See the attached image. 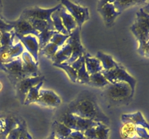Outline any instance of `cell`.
Segmentation results:
<instances>
[{"instance_id":"cell-1","label":"cell","mask_w":149,"mask_h":139,"mask_svg":"<svg viewBox=\"0 0 149 139\" xmlns=\"http://www.w3.org/2000/svg\"><path fill=\"white\" fill-rule=\"evenodd\" d=\"M66 112L103 123L108 127L110 125V119L100 108L95 96L88 91L81 92L75 100L70 103Z\"/></svg>"},{"instance_id":"cell-2","label":"cell","mask_w":149,"mask_h":139,"mask_svg":"<svg viewBox=\"0 0 149 139\" xmlns=\"http://www.w3.org/2000/svg\"><path fill=\"white\" fill-rule=\"evenodd\" d=\"M130 30L138 41V52L140 53L149 41V15L142 8L136 12V17L131 25Z\"/></svg>"},{"instance_id":"cell-3","label":"cell","mask_w":149,"mask_h":139,"mask_svg":"<svg viewBox=\"0 0 149 139\" xmlns=\"http://www.w3.org/2000/svg\"><path fill=\"white\" fill-rule=\"evenodd\" d=\"M134 94L128 83L124 82L109 84L105 90V96L111 103L119 104L127 101Z\"/></svg>"},{"instance_id":"cell-4","label":"cell","mask_w":149,"mask_h":139,"mask_svg":"<svg viewBox=\"0 0 149 139\" xmlns=\"http://www.w3.org/2000/svg\"><path fill=\"white\" fill-rule=\"evenodd\" d=\"M101 72L111 84L121 82L127 83L130 86L132 93L133 94L135 93V85L137 83L136 79L132 77L121 64H119L116 67L113 68L111 70H103Z\"/></svg>"},{"instance_id":"cell-5","label":"cell","mask_w":149,"mask_h":139,"mask_svg":"<svg viewBox=\"0 0 149 139\" xmlns=\"http://www.w3.org/2000/svg\"><path fill=\"white\" fill-rule=\"evenodd\" d=\"M61 7H62V4L61 3L57 6H55V7L49 9H43L40 8V7H37V6H34L33 7H29V8L25 9L22 12L20 17H23L25 19L35 18L39 19V20H45V21L47 22L51 28L53 30H55L51 16H52V13L59 10Z\"/></svg>"},{"instance_id":"cell-6","label":"cell","mask_w":149,"mask_h":139,"mask_svg":"<svg viewBox=\"0 0 149 139\" xmlns=\"http://www.w3.org/2000/svg\"><path fill=\"white\" fill-rule=\"evenodd\" d=\"M61 4L67 10L68 13L74 18L78 28H81L86 21L90 18V11L87 7L76 4L69 0H62Z\"/></svg>"},{"instance_id":"cell-7","label":"cell","mask_w":149,"mask_h":139,"mask_svg":"<svg viewBox=\"0 0 149 139\" xmlns=\"http://www.w3.org/2000/svg\"><path fill=\"white\" fill-rule=\"evenodd\" d=\"M80 30L81 29L77 27L69 34V38L67 40L66 43L71 46L72 49V54L71 58L66 62L67 64L71 65L74 61L77 60L80 56H83L87 53L85 49L81 44L80 39Z\"/></svg>"},{"instance_id":"cell-8","label":"cell","mask_w":149,"mask_h":139,"mask_svg":"<svg viewBox=\"0 0 149 139\" xmlns=\"http://www.w3.org/2000/svg\"><path fill=\"white\" fill-rule=\"evenodd\" d=\"M45 81V77L43 75H39V76L32 77V78H23L20 82L17 83L15 88L17 96L20 104H24L28 92L32 87L35 86L40 83L44 82Z\"/></svg>"},{"instance_id":"cell-9","label":"cell","mask_w":149,"mask_h":139,"mask_svg":"<svg viewBox=\"0 0 149 139\" xmlns=\"http://www.w3.org/2000/svg\"><path fill=\"white\" fill-rule=\"evenodd\" d=\"M97 10L104 21L107 27H111L116 17L121 14L118 12L113 4V1H98Z\"/></svg>"},{"instance_id":"cell-10","label":"cell","mask_w":149,"mask_h":139,"mask_svg":"<svg viewBox=\"0 0 149 139\" xmlns=\"http://www.w3.org/2000/svg\"><path fill=\"white\" fill-rule=\"evenodd\" d=\"M4 72L7 74L12 84L15 86L16 84L24 78L23 73V62L21 56L14 59L9 63L3 65Z\"/></svg>"},{"instance_id":"cell-11","label":"cell","mask_w":149,"mask_h":139,"mask_svg":"<svg viewBox=\"0 0 149 139\" xmlns=\"http://www.w3.org/2000/svg\"><path fill=\"white\" fill-rule=\"evenodd\" d=\"M15 33V32H14ZM19 41L23 44L24 48H26L27 52L31 55L34 61L37 65H39V45L38 39L36 36L33 35L22 36L15 33Z\"/></svg>"},{"instance_id":"cell-12","label":"cell","mask_w":149,"mask_h":139,"mask_svg":"<svg viewBox=\"0 0 149 139\" xmlns=\"http://www.w3.org/2000/svg\"><path fill=\"white\" fill-rule=\"evenodd\" d=\"M9 24L13 26V31L15 33L20 36H25L28 35H33L38 38L39 36V32L36 31L34 28L31 26L29 21L23 17H20L17 20L10 21L7 20Z\"/></svg>"},{"instance_id":"cell-13","label":"cell","mask_w":149,"mask_h":139,"mask_svg":"<svg viewBox=\"0 0 149 139\" xmlns=\"http://www.w3.org/2000/svg\"><path fill=\"white\" fill-rule=\"evenodd\" d=\"M23 62V73L24 78H32V77L39 76L40 72L38 66L31 55L28 52H24L21 55Z\"/></svg>"},{"instance_id":"cell-14","label":"cell","mask_w":149,"mask_h":139,"mask_svg":"<svg viewBox=\"0 0 149 139\" xmlns=\"http://www.w3.org/2000/svg\"><path fill=\"white\" fill-rule=\"evenodd\" d=\"M36 103L44 107H58L61 105V99L53 91L48 89H41L39 98Z\"/></svg>"},{"instance_id":"cell-15","label":"cell","mask_w":149,"mask_h":139,"mask_svg":"<svg viewBox=\"0 0 149 139\" xmlns=\"http://www.w3.org/2000/svg\"><path fill=\"white\" fill-rule=\"evenodd\" d=\"M21 120L13 116L0 117V137L2 139L7 138L10 132L20 125Z\"/></svg>"},{"instance_id":"cell-16","label":"cell","mask_w":149,"mask_h":139,"mask_svg":"<svg viewBox=\"0 0 149 139\" xmlns=\"http://www.w3.org/2000/svg\"><path fill=\"white\" fill-rule=\"evenodd\" d=\"M122 122H133L137 127H142L146 129L149 133V124L145 120V118L143 116L142 113L140 111H137L135 113H131V114H124L121 117Z\"/></svg>"},{"instance_id":"cell-17","label":"cell","mask_w":149,"mask_h":139,"mask_svg":"<svg viewBox=\"0 0 149 139\" xmlns=\"http://www.w3.org/2000/svg\"><path fill=\"white\" fill-rule=\"evenodd\" d=\"M58 12H59V15L61 17V20H62L63 26L66 29L68 33L70 34L73 30H75L78 27L77 22L75 21L74 17L67 12V10L63 6L58 10Z\"/></svg>"},{"instance_id":"cell-18","label":"cell","mask_w":149,"mask_h":139,"mask_svg":"<svg viewBox=\"0 0 149 139\" xmlns=\"http://www.w3.org/2000/svg\"><path fill=\"white\" fill-rule=\"evenodd\" d=\"M84 64L87 71L90 75L97 72H101L103 70L101 64L98 59L92 56L88 52L84 54Z\"/></svg>"},{"instance_id":"cell-19","label":"cell","mask_w":149,"mask_h":139,"mask_svg":"<svg viewBox=\"0 0 149 139\" xmlns=\"http://www.w3.org/2000/svg\"><path fill=\"white\" fill-rule=\"evenodd\" d=\"M72 54V49L68 44L65 43L64 46L60 48L55 56L52 57V61L53 64H61L66 62L71 58Z\"/></svg>"},{"instance_id":"cell-20","label":"cell","mask_w":149,"mask_h":139,"mask_svg":"<svg viewBox=\"0 0 149 139\" xmlns=\"http://www.w3.org/2000/svg\"><path fill=\"white\" fill-rule=\"evenodd\" d=\"M95 58H97L99 62H100L103 71L111 70L116 67L119 65L113 59L111 56L106 54L102 52H97L95 55Z\"/></svg>"},{"instance_id":"cell-21","label":"cell","mask_w":149,"mask_h":139,"mask_svg":"<svg viewBox=\"0 0 149 139\" xmlns=\"http://www.w3.org/2000/svg\"><path fill=\"white\" fill-rule=\"evenodd\" d=\"M148 1L143 0H113V4L119 13H122L124 10L131 7L138 5H145Z\"/></svg>"},{"instance_id":"cell-22","label":"cell","mask_w":149,"mask_h":139,"mask_svg":"<svg viewBox=\"0 0 149 139\" xmlns=\"http://www.w3.org/2000/svg\"><path fill=\"white\" fill-rule=\"evenodd\" d=\"M73 130L67 127L59 121H55L52 124V131L57 139H67Z\"/></svg>"},{"instance_id":"cell-23","label":"cell","mask_w":149,"mask_h":139,"mask_svg":"<svg viewBox=\"0 0 149 139\" xmlns=\"http://www.w3.org/2000/svg\"><path fill=\"white\" fill-rule=\"evenodd\" d=\"M120 133L122 137L125 139H132L138 137L136 125L132 122H123Z\"/></svg>"},{"instance_id":"cell-24","label":"cell","mask_w":149,"mask_h":139,"mask_svg":"<svg viewBox=\"0 0 149 139\" xmlns=\"http://www.w3.org/2000/svg\"><path fill=\"white\" fill-rule=\"evenodd\" d=\"M77 119V126H76V130L79 131L81 133H84L88 129L92 128V127H97L100 122H97L93 120H89V119L82 118L76 116Z\"/></svg>"},{"instance_id":"cell-25","label":"cell","mask_w":149,"mask_h":139,"mask_svg":"<svg viewBox=\"0 0 149 139\" xmlns=\"http://www.w3.org/2000/svg\"><path fill=\"white\" fill-rule=\"evenodd\" d=\"M44 82L40 83L37 84L35 86L32 87L29 91L28 92L27 96L26 97V99L24 101V105H29V104H32V103H36L37 99L39 98V92L42 88V85H43Z\"/></svg>"},{"instance_id":"cell-26","label":"cell","mask_w":149,"mask_h":139,"mask_svg":"<svg viewBox=\"0 0 149 139\" xmlns=\"http://www.w3.org/2000/svg\"><path fill=\"white\" fill-rule=\"evenodd\" d=\"M109 84L110 83L105 78L102 72H97V73L90 75L89 85L97 87V88H102V87L108 86Z\"/></svg>"},{"instance_id":"cell-27","label":"cell","mask_w":149,"mask_h":139,"mask_svg":"<svg viewBox=\"0 0 149 139\" xmlns=\"http://www.w3.org/2000/svg\"><path fill=\"white\" fill-rule=\"evenodd\" d=\"M60 122L63 124L64 125L66 126L67 127L70 128L72 130H76V126H77V119L76 116L71 113L65 112V114H63L59 120H58Z\"/></svg>"},{"instance_id":"cell-28","label":"cell","mask_w":149,"mask_h":139,"mask_svg":"<svg viewBox=\"0 0 149 139\" xmlns=\"http://www.w3.org/2000/svg\"><path fill=\"white\" fill-rule=\"evenodd\" d=\"M51 18H52V23H53L54 28H55V31L64 35H69V33H68L66 29L63 26L62 20H61V17L59 15L58 10H57L55 12L52 13V16H51Z\"/></svg>"},{"instance_id":"cell-29","label":"cell","mask_w":149,"mask_h":139,"mask_svg":"<svg viewBox=\"0 0 149 139\" xmlns=\"http://www.w3.org/2000/svg\"><path fill=\"white\" fill-rule=\"evenodd\" d=\"M55 33H56V31L46 29V30H43V31L40 32L39 33V36H38L37 39L38 41H39V50L45 47L48 43H49L50 39H52V37Z\"/></svg>"},{"instance_id":"cell-30","label":"cell","mask_w":149,"mask_h":139,"mask_svg":"<svg viewBox=\"0 0 149 139\" xmlns=\"http://www.w3.org/2000/svg\"><path fill=\"white\" fill-rule=\"evenodd\" d=\"M53 65L55 67H56L61 68V69L63 70L65 72V73L67 74V75L68 76V78H70V80H71L73 83L77 82V71L75 70L71 66V65H68L66 62H64V63L61 64H53Z\"/></svg>"},{"instance_id":"cell-31","label":"cell","mask_w":149,"mask_h":139,"mask_svg":"<svg viewBox=\"0 0 149 139\" xmlns=\"http://www.w3.org/2000/svg\"><path fill=\"white\" fill-rule=\"evenodd\" d=\"M30 23V24L31 25L32 27L38 31L39 33L43 31V30H46V29H49L50 30H53L50 28V26L49 25L48 23L45 20H39V19H35V18H29L26 19ZM55 31V30H54Z\"/></svg>"},{"instance_id":"cell-32","label":"cell","mask_w":149,"mask_h":139,"mask_svg":"<svg viewBox=\"0 0 149 139\" xmlns=\"http://www.w3.org/2000/svg\"><path fill=\"white\" fill-rule=\"evenodd\" d=\"M59 49L60 48L57 45L49 42L45 47L40 49L39 52H41V54H43L44 56H47L48 59H52V57L55 55V54L57 53V52L59 50Z\"/></svg>"},{"instance_id":"cell-33","label":"cell","mask_w":149,"mask_h":139,"mask_svg":"<svg viewBox=\"0 0 149 139\" xmlns=\"http://www.w3.org/2000/svg\"><path fill=\"white\" fill-rule=\"evenodd\" d=\"M8 52L10 54L12 60H14V59L21 56L22 54L24 52V46L20 41H18L13 45L11 47L9 48Z\"/></svg>"},{"instance_id":"cell-34","label":"cell","mask_w":149,"mask_h":139,"mask_svg":"<svg viewBox=\"0 0 149 139\" xmlns=\"http://www.w3.org/2000/svg\"><path fill=\"white\" fill-rule=\"evenodd\" d=\"M90 74L86 69L85 64L81 66V67L77 71V82L81 84H89L90 83Z\"/></svg>"},{"instance_id":"cell-35","label":"cell","mask_w":149,"mask_h":139,"mask_svg":"<svg viewBox=\"0 0 149 139\" xmlns=\"http://www.w3.org/2000/svg\"><path fill=\"white\" fill-rule=\"evenodd\" d=\"M96 139H109L110 128L103 123H100L95 127Z\"/></svg>"},{"instance_id":"cell-36","label":"cell","mask_w":149,"mask_h":139,"mask_svg":"<svg viewBox=\"0 0 149 139\" xmlns=\"http://www.w3.org/2000/svg\"><path fill=\"white\" fill-rule=\"evenodd\" d=\"M68 38H69V35H64L62 34V33L56 32L53 35L52 39H50V41L49 42L57 45L59 48H61L66 43V41Z\"/></svg>"},{"instance_id":"cell-37","label":"cell","mask_w":149,"mask_h":139,"mask_svg":"<svg viewBox=\"0 0 149 139\" xmlns=\"http://www.w3.org/2000/svg\"><path fill=\"white\" fill-rule=\"evenodd\" d=\"M13 30V26L9 24L7 22V20L0 17V32L1 33H7Z\"/></svg>"},{"instance_id":"cell-38","label":"cell","mask_w":149,"mask_h":139,"mask_svg":"<svg viewBox=\"0 0 149 139\" xmlns=\"http://www.w3.org/2000/svg\"><path fill=\"white\" fill-rule=\"evenodd\" d=\"M20 127H21V132H20L19 139H33L30 133L28 132L27 126H26V123L24 120H22L21 121Z\"/></svg>"},{"instance_id":"cell-39","label":"cell","mask_w":149,"mask_h":139,"mask_svg":"<svg viewBox=\"0 0 149 139\" xmlns=\"http://www.w3.org/2000/svg\"><path fill=\"white\" fill-rule=\"evenodd\" d=\"M20 123H21V122H20ZM20 132H21V127H20V125H19L18 127L13 129V130L10 132V133L8 134V136H7V138L6 139H19Z\"/></svg>"},{"instance_id":"cell-40","label":"cell","mask_w":149,"mask_h":139,"mask_svg":"<svg viewBox=\"0 0 149 139\" xmlns=\"http://www.w3.org/2000/svg\"><path fill=\"white\" fill-rule=\"evenodd\" d=\"M84 64V55H83V56H80L79 58H78L77 60L74 61L72 64H71V66L75 70L78 71Z\"/></svg>"},{"instance_id":"cell-41","label":"cell","mask_w":149,"mask_h":139,"mask_svg":"<svg viewBox=\"0 0 149 139\" xmlns=\"http://www.w3.org/2000/svg\"><path fill=\"white\" fill-rule=\"evenodd\" d=\"M67 139H87L84 136V133L77 130H73Z\"/></svg>"},{"instance_id":"cell-42","label":"cell","mask_w":149,"mask_h":139,"mask_svg":"<svg viewBox=\"0 0 149 139\" xmlns=\"http://www.w3.org/2000/svg\"><path fill=\"white\" fill-rule=\"evenodd\" d=\"M84 135L87 139H96L95 127H92V128L86 130L84 133Z\"/></svg>"},{"instance_id":"cell-43","label":"cell","mask_w":149,"mask_h":139,"mask_svg":"<svg viewBox=\"0 0 149 139\" xmlns=\"http://www.w3.org/2000/svg\"><path fill=\"white\" fill-rule=\"evenodd\" d=\"M139 54L141 56L149 58V41L144 46L143 49H142V51Z\"/></svg>"},{"instance_id":"cell-44","label":"cell","mask_w":149,"mask_h":139,"mask_svg":"<svg viewBox=\"0 0 149 139\" xmlns=\"http://www.w3.org/2000/svg\"><path fill=\"white\" fill-rule=\"evenodd\" d=\"M141 8L143 9V10L146 14H148L149 15V1H148V2H147L143 7H141Z\"/></svg>"},{"instance_id":"cell-45","label":"cell","mask_w":149,"mask_h":139,"mask_svg":"<svg viewBox=\"0 0 149 139\" xmlns=\"http://www.w3.org/2000/svg\"><path fill=\"white\" fill-rule=\"evenodd\" d=\"M46 139H57V138L55 137V136H54L53 133H51V134L49 135V137H48L47 138H46Z\"/></svg>"},{"instance_id":"cell-46","label":"cell","mask_w":149,"mask_h":139,"mask_svg":"<svg viewBox=\"0 0 149 139\" xmlns=\"http://www.w3.org/2000/svg\"><path fill=\"white\" fill-rule=\"evenodd\" d=\"M1 11H2V2L0 1V17H1Z\"/></svg>"},{"instance_id":"cell-47","label":"cell","mask_w":149,"mask_h":139,"mask_svg":"<svg viewBox=\"0 0 149 139\" xmlns=\"http://www.w3.org/2000/svg\"><path fill=\"white\" fill-rule=\"evenodd\" d=\"M0 70H3V71H4V66H3V65H2V64L1 63V62H0Z\"/></svg>"},{"instance_id":"cell-48","label":"cell","mask_w":149,"mask_h":139,"mask_svg":"<svg viewBox=\"0 0 149 139\" xmlns=\"http://www.w3.org/2000/svg\"><path fill=\"white\" fill-rule=\"evenodd\" d=\"M1 89H2V83L0 82V91H1Z\"/></svg>"},{"instance_id":"cell-49","label":"cell","mask_w":149,"mask_h":139,"mask_svg":"<svg viewBox=\"0 0 149 139\" xmlns=\"http://www.w3.org/2000/svg\"><path fill=\"white\" fill-rule=\"evenodd\" d=\"M1 35H2V33H1V32H0V39H1Z\"/></svg>"},{"instance_id":"cell-50","label":"cell","mask_w":149,"mask_h":139,"mask_svg":"<svg viewBox=\"0 0 149 139\" xmlns=\"http://www.w3.org/2000/svg\"><path fill=\"white\" fill-rule=\"evenodd\" d=\"M1 43H0V49H1Z\"/></svg>"},{"instance_id":"cell-51","label":"cell","mask_w":149,"mask_h":139,"mask_svg":"<svg viewBox=\"0 0 149 139\" xmlns=\"http://www.w3.org/2000/svg\"><path fill=\"white\" fill-rule=\"evenodd\" d=\"M138 139H141V138H138ZM149 139V138H148Z\"/></svg>"}]
</instances>
